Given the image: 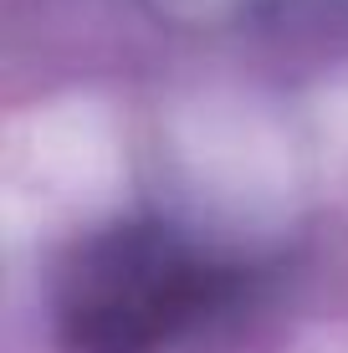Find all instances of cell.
<instances>
[{"mask_svg":"<svg viewBox=\"0 0 348 353\" xmlns=\"http://www.w3.org/2000/svg\"><path fill=\"white\" fill-rule=\"evenodd\" d=\"M236 292L231 261L159 221L88 236L62 272L57 323L72 353H159L221 312Z\"/></svg>","mask_w":348,"mask_h":353,"instance_id":"1","label":"cell"}]
</instances>
